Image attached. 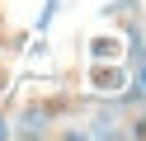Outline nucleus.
<instances>
[{"mask_svg": "<svg viewBox=\"0 0 146 141\" xmlns=\"http://www.w3.org/2000/svg\"><path fill=\"white\" fill-rule=\"evenodd\" d=\"M85 85L94 94H118V89H127V66L123 61H90V71H85Z\"/></svg>", "mask_w": 146, "mask_h": 141, "instance_id": "1", "label": "nucleus"}, {"mask_svg": "<svg viewBox=\"0 0 146 141\" xmlns=\"http://www.w3.org/2000/svg\"><path fill=\"white\" fill-rule=\"evenodd\" d=\"M47 132H52V108H47V103H29V108L10 122V136H24V141L47 136Z\"/></svg>", "mask_w": 146, "mask_h": 141, "instance_id": "2", "label": "nucleus"}, {"mask_svg": "<svg viewBox=\"0 0 146 141\" xmlns=\"http://www.w3.org/2000/svg\"><path fill=\"white\" fill-rule=\"evenodd\" d=\"M104 19H113V24L123 28V38L146 33V19H141V9H137V0H108V5H104Z\"/></svg>", "mask_w": 146, "mask_h": 141, "instance_id": "3", "label": "nucleus"}, {"mask_svg": "<svg viewBox=\"0 0 146 141\" xmlns=\"http://www.w3.org/2000/svg\"><path fill=\"white\" fill-rule=\"evenodd\" d=\"M123 47H127V85H132V89L146 99V33L127 38Z\"/></svg>", "mask_w": 146, "mask_h": 141, "instance_id": "4", "label": "nucleus"}, {"mask_svg": "<svg viewBox=\"0 0 146 141\" xmlns=\"http://www.w3.org/2000/svg\"><path fill=\"white\" fill-rule=\"evenodd\" d=\"M123 56V33H94L90 38V61H118Z\"/></svg>", "mask_w": 146, "mask_h": 141, "instance_id": "5", "label": "nucleus"}, {"mask_svg": "<svg viewBox=\"0 0 146 141\" xmlns=\"http://www.w3.org/2000/svg\"><path fill=\"white\" fill-rule=\"evenodd\" d=\"M57 9H61V0H42V9H38V33H47V28H52Z\"/></svg>", "mask_w": 146, "mask_h": 141, "instance_id": "6", "label": "nucleus"}, {"mask_svg": "<svg viewBox=\"0 0 146 141\" xmlns=\"http://www.w3.org/2000/svg\"><path fill=\"white\" fill-rule=\"evenodd\" d=\"M132 136H146V99H141V118H137V127H132Z\"/></svg>", "mask_w": 146, "mask_h": 141, "instance_id": "7", "label": "nucleus"}, {"mask_svg": "<svg viewBox=\"0 0 146 141\" xmlns=\"http://www.w3.org/2000/svg\"><path fill=\"white\" fill-rule=\"evenodd\" d=\"M10 136V118H5V113H0V141Z\"/></svg>", "mask_w": 146, "mask_h": 141, "instance_id": "8", "label": "nucleus"}, {"mask_svg": "<svg viewBox=\"0 0 146 141\" xmlns=\"http://www.w3.org/2000/svg\"><path fill=\"white\" fill-rule=\"evenodd\" d=\"M0 89H5V85H0Z\"/></svg>", "mask_w": 146, "mask_h": 141, "instance_id": "9", "label": "nucleus"}]
</instances>
